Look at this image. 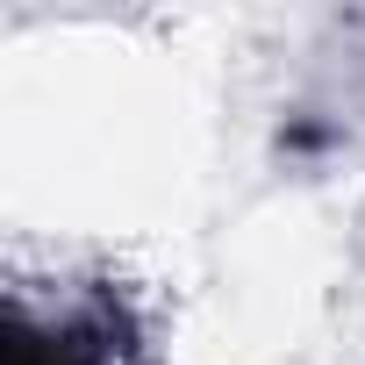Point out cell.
I'll return each mask as SVG.
<instances>
[{
	"instance_id": "cell-1",
	"label": "cell",
	"mask_w": 365,
	"mask_h": 365,
	"mask_svg": "<svg viewBox=\"0 0 365 365\" xmlns=\"http://www.w3.org/2000/svg\"><path fill=\"white\" fill-rule=\"evenodd\" d=\"M8 365H115V351H108V329H93V322H58V329L15 322Z\"/></svg>"
}]
</instances>
